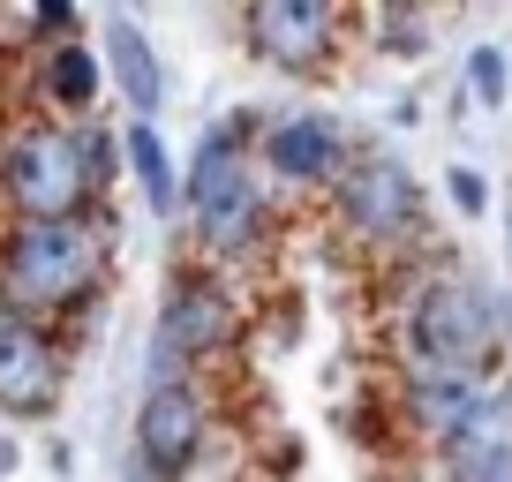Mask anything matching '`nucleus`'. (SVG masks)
I'll return each instance as SVG.
<instances>
[{
	"label": "nucleus",
	"mask_w": 512,
	"mask_h": 482,
	"mask_svg": "<svg viewBox=\"0 0 512 482\" xmlns=\"http://www.w3.org/2000/svg\"><path fill=\"white\" fill-rule=\"evenodd\" d=\"M128 482H159V475H151V467H144V460H128Z\"/></svg>",
	"instance_id": "nucleus-20"
},
{
	"label": "nucleus",
	"mask_w": 512,
	"mask_h": 482,
	"mask_svg": "<svg viewBox=\"0 0 512 482\" xmlns=\"http://www.w3.org/2000/svg\"><path fill=\"white\" fill-rule=\"evenodd\" d=\"M181 211H189L196 241L219 249V257H234V249L256 241V226H264V189H256V174H249V136L241 129L204 136L196 166L181 174Z\"/></svg>",
	"instance_id": "nucleus-4"
},
{
	"label": "nucleus",
	"mask_w": 512,
	"mask_h": 482,
	"mask_svg": "<svg viewBox=\"0 0 512 482\" xmlns=\"http://www.w3.org/2000/svg\"><path fill=\"white\" fill-rule=\"evenodd\" d=\"M445 196L467 211V219H475V211H490V181H482V166H452V174H445Z\"/></svg>",
	"instance_id": "nucleus-18"
},
{
	"label": "nucleus",
	"mask_w": 512,
	"mask_h": 482,
	"mask_svg": "<svg viewBox=\"0 0 512 482\" xmlns=\"http://www.w3.org/2000/svg\"><path fill=\"white\" fill-rule=\"evenodd\" d=\"M106 272V219L83 211V219H8L0 234V302L16 317L46 324L83 309L98 294Z\"/></svg>",
	"instance_id": "nucleus-1"
},
{
	"label": "nucleus",
	"mask_w": 512,
	"mask_h": 482,
	"mask_svg": "<svg viewBox=\"0 0 512 482\" xmlns=\"http://www.w3.org/2000/svg\"><path fill=\"white\" fill-rule=\"evenodd\" d=\"M497 309L475 279H430L407 309V377H490Z\"/></svg>",
	"instance_id": "nucleus-3"
},
{
	"label": "nucleus",
	"mask_w": 512,
	"mask_h": 482,
	"mask_svg": "<svg viewBox=\"0 0 512 482\" xmlns=\"http://www.w3.org/2000/svg\"><path fill=\"white\" fill-rule=\"evenodd\" d=\"M467 91H475V106H505V53L497 46L467 53Z\"/></svg>",
	"instance_id": "nucleus-16"
},
{
	"label": "nucleus",
	"mask_w": 512,
	"mask_h": 482,
	"mask_svg": "<svg viewBox=\"0 0 512 482\" xmlns=\"http://www.w3.org/2000/svg\"><path fill=\"white\" fill-rule=\"evenodd\" d=\"M0 317H8V302H0Z\"/></svg>",
	"instance_id": "nucleus-21"
},
{
	"label": "nucleus",
	"mask_w": 512,
	"mask_h": 482,
	"mask_svg": "<svg viewBox=\"0 0 512 482\" xmlns=\"http://www.w3.org/2000/svg\"><path fill=\"white\" fill-rule=\"evenodd\" d=\"M0 204L8 219H83L98 204L76 121H23L0 136Z\"/></svg>",
	"instance_id": "nucleus-2"
},
{
	"label": "nucleus",
	"mask_w": 512,
	"mask_h": 482,
	"mask_svg": "<svg viewBox=\"0 0 512 482\" xmlns=\"http://www.w3.org/2000/svg\"><path fill=\"white\" fill-rule=\"evenodd\" d=\"M31 23H38V38H53V46H68V38H76V8H61V0H46Z\"/></svg>",
	"instance_id": "nucleus-19"
},
{
	"label": "nucleus",
	"mask_w": 512,
	"mask_h": 482,
	"mask_svg": "<svg viewBox=\"0 0 512 482\" xmlns=\"http://www.w3.org/2000/svg\"><path fill=\"white\" fill-rule=\"evenodd\" d=\"M332 196H339V219H347L362 241H377V249L422 241V189L392 151H354V159L339 166Z\"/></svg>",
	"instance_id": "nucleus-6"
},
{
	"label": "nucleus",
	"mask_w": 512,
	"mask_h": 482,
	"mask_svg": "<svg viewBox=\"0 0 512 482\" xmlns=\"http://www.w3.org/2000/svg\"><path fill=\"white\" fill-rule=\"evenodd\" d=\"M76 136H83V166H91V181L106 189V181L121 174V136H106L98 121H76Z\"/></svg>",
	"instance_id": "nucleus-17"
},
{
	"label": "nucleus",
	"mask_w": 512,
	"mask_h": 482,
	"mask_svg": "<svg viewBox=\"0 0 512 482\" xmlns=\"http://www.w3.org/2000/svg\"><path fill=\"white\" fill-rule=\"evenodd\" d=\"M121 166L136 174V189H144V204L159 211H181V166H174V151H166V136L151 129V121H128L121 129Z\"/></svg>",
	"instance_id": "nucleus-14"
},
{
	"label": "nucleus",
	"mask_w": 512,
	"mask_h": 482,
	"mask_svg": "<svg viewBox=\"0 0 512 482\" xmlns=\"http://www.w3.org/2000/svg\"><path fill=\"white\" fill-rule=\"evenodd\" d=\"M106 76L121 83V98H128V121H159V106H166V68H159V53H151V38L136 31L128 16H113L106 23Z\"/></svg>",
	"instance_id": "nucleus-12"
},
{
	"label": "nucleus",
	"mask_w": 512,
	"mask_h": 482,
	"mask_svg": "<svg viewBox=\"0 0 512 482\" xmlns=\"http://www.w3.org/2000/svg\"><path fill=\"white\" fill-rule=\"evenodd\" d=\"M234 339V294L226 279H211L204 264H181L166 279L159 302V332H151V385H196L211 354H226Z\"/></svg>",
	"instance_id": "nucleus-5"
},
{
	"label": "nucleus",
	"mask_w": 512,
	"mask_h": 482,
	"mask_svg": "<svg viewBox=\"0 0 512 482\" xmlns=\"http://www.w3.org/2000/svg\"><path fill=\"white\" fill-rule=\"evenodd\" d=\"M241 38L264 68H287V76H317L332 61V38H339V8L324 0H256L241 16Z\"/></svg>",
	"instance_id": "nucleus-8"
},
{
	"label": "nucleus",
	"mask_w": 512,
	"mask_h": 482,
	"mask_svg": "<svg viewBox=\"0 0 512 482\" xmlns=\"http://www.w3.org/2000/svg\"><path fill=\"white\" fill-rule=\"evenodd\" d=\"M211 445V400L196 385H144L136 407V460L159 482H181L196 467V452Z\"/></svg>",
	"instance_id": "nucleus-7"
},
{
	"label": "nucleus",
	"mask_w": 512,
	"mask_h": 482,
	"mask_svg": "<svg viewBox=\"0 0 512 482\" xmlns=\"http://www.w3.org/2000/svg\"><path fill=\"white\" fill-rule=\"evenodd\" d=\"M482 400H490V377H407V415L430 445H445Z\"/></svg>",
	"instance_id": "nucleus-13"
},
{
	"label": "nucleus",
	"mask_w": 512,
	"mask_h": 482,
	"mask_svg": "<svg viewBox=\"0 0 512 482\" xmlns=\"http://www.w3.org/2000/svg\"><path fill=\"white\" fill-rule=\"evenodd\" d=\"M98 83H106V61H98L83 38L38 53V91H46L61 113H91V106H98Z\"/></svg>",
	"instance_id": "nucleus-15"
},
{
	"label": "nucleus",
	"mask_w": 512,
	"mask_h": 482,
	"mask_svg": "<svg viewBox=\"0 0 512 482\" xmlns=\"http://www.w3.org/2000/svg\"><path fill=\"white\" fill-rule=\"evenodd\" d=\"M347 159H354V151L339 144V129L324 121V113H287V121L264 129V166H272L279 181H294V189L339 181V166H347Z\"/></svg>",
	"instance_id": "nucleus-10"
},
{
	"label": "nucleus",
	"mask_w": 512,
	"mask_h": 482,
	"mask_svg": "<svg viewBox=\"0 0 512 482\" xmlns=\"http://www.w3.org/2000/svg\"><path fill=\"white\" fill-rule=\"evenodd\" d=\"M61 385H68V354L46 324L31 317H0V407L8 415H53L61 407Z\"/></svg>",
	"instance_id": "nucleus-9"
},
{
	"label": "nucleus",
	"mask_w": 512,
	"mask_h": 482,
	"mask_svg": "<svg viewBox=\"0 0 512 482\" xmlns=\"http://www.w3.org/2000/svg\"><path fill=\"white\" fill-rule=\"evenodd\" d=\"M505 460H512V385H490V400L437 445V467H445V482H482Z\"/></svg>",
	"instance_id": "nucleus-11"
}]
</instances>
